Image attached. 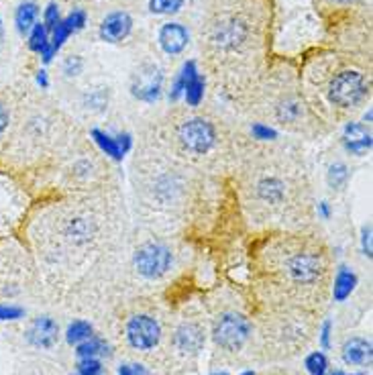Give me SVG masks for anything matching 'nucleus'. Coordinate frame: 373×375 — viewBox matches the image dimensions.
Returning a JSON list of instances; mask_svg holds the SVG:
<instances>
[{"label":"nucleus","mask_w":373,"mask_h":375,"mask_svg":"<svg viewBox=\"0 0 373 375\" xmlns=\"http://www.w3.org/2000/svg\"><path fill=\"white\" fill-rule=\"evenodd\" d=\"M349 175H351V172H349V168L345 163H341V161L333 163L327 172L328 186L333 188V190H342V188L347 186V182H349Z\"/></svg>","instance_id":"bb28decb"},{"label":"nucleus","mask_w":373,"mask_h":375,"mask_svg":"<svg viewBox=\"0 0 373 375\" xmlns=\"http://www.w3.org/2000/svg\"><path fill=\"white\" fill-rule=\"evenodd\" d=\"M173 343L184 353H196L204 344V330L194 322H186L175 330Z\"/></svg>","instance_id":"2eb2a0df"},{"label":"nucleus","mask_w":373,"mask_h":375,"mask_svg":"<svg viewBox=\"0 0 373 375\" xmlns=\"http://www.w3.org/2000/svg\"><path fill=\"white\" fill-rule=\"evenodd\" d=\"M361 251L367 259H372V224H365L361 229Z\"/></svg>","instance_id":"c9c22d12"},{"label":"nucleus","mask_w":373,"mask_h":375,"mask_svg":"<svg viewBox=\"0 0 373 375\" xmlns=\"http://www.w3.org/2000/svg\"><path fill=\"white\" fill-rule=\"evenodd\" d=\"M107 353H109V344L104 343L100 337H94V335L90 339H86L84 343L76 344L78 359H98Z\"/></svg>","instance_id":"b1692460"},{"label":"nucleus","mask_w":373,"mask_h":375,"mask_svg":"<svg viewBox=\"0 0 373 375\" xmlns=\"http://www.w3.org/2000/svg\"><path fill=\"white\" fill-rule=\"evenodd\" d=\"M35 82H37V86H41V90H47V88H49V76H47L45 70H39V72H37Z\"/></svg>","instance_id":"37998d69"},{"label":"nucleus","mask_w":373,"mask_h":375,"mask_svg":"<svg viewBox=\"0 0 373 375\" xmlns=\"http://www.w3.org/2000/svg\"><path fill=\"white\" fill-rule=\"evenodd\" d=\"M276 114H278V121L281 125L286 123H298L302 119V102L294 98V96H288V98H281L276 107Z\"/></svg>","instance_id":"4be33fe9"},{"label":"nucleus","mask_w":373,"mask_h":375,"mask_svg":"<svg viewBox=\"0 0 373 375\" xmlns=\"http://www.w3.org/2000/svg\"><path fill=\"white\" fill-rule=\"evenodd\" d=\"M124 337L129 344L137 351H151L156 349L159 339H161V327L156 318L139 314L129 318L126 327H124Z\"/></svg>","instance_id":"6e6552de"},{"label":"nucleus","mask_w":373,"mask_h":375,"mask_svg":"<svg viewBox=\"0 0 373 375\" xmlns=\"http://www.w3.org/2000/svg\"><path fill=\"white\" fill-rule=\"evenodd\" d=\"M25 316V310L16 304H0V320H18Z\"/></svg>","instance_id":"72a5a7b5"},{"label":"nucleus","mask_w":373,"mask_h":375,"mask_svg":"<svg viewBox=\"0 0 373 375\" xmlns=\"http://www.w3.org/2000/svg\"><path fill=\"white\" fill-rule=\"evenodd\" d=\"M241 375H255L253 371H245V374H241Z\"/></svg>","instance_id":"49530a36"},{"label":"nucleus","mask_w":373,"mask_h":375,"mask_svg":"<svg viewBox=\"0 0 373 375\" xmlns=\"http://www.w3.org/2000/svg\"><path fill=\"white\" fill-rule=\"evenodd\" d=\"M251 137L255 141H276L278 131L274 126L264 125V123H253L251 125Z\"/></svg>","instance_id":"2f4dec72"},{"label":"nucleus","mask_w":373,"mask_h":375,"mask_svg":"<svg viewBox=\"0 0 373 375\" xmlns=\"http://www.w3.org/2000/svg\"><path fill=\"white\" fill-rule=\"evenodd\" d=\"M157 41H159V47L163 49V53L180 55L186 51L188 43H190V33L182 23H166L157 33Z\"/></svg>","instance_id":"f8f14e48"},{"label":"nucleus","mask_w":373,"mask_h":375,"mask_svg":"<svg viewBox=\"0 0 373 375\" xmlns=\"http://www.w3.org/2000/svg\"><path fill=\"white\" fill-rule=\"evenodd\" d=\"M325 9H335V11H341V9H351L359 4V0H318Z\"/></svg>","instance_id":"e433bc0d"},{"label":"nucleus","mask_w":373,"mask_h":375,"mask_svg":"<svg viewBox=\"0 0 373 375\" xmlns=\"http://www.w3.org/2000/svg\"><path fill=\"white\" fill-rule=\"evenodd\" d=\"M342 361L347 365H367L372 363V343L365 339H351L342 344Z\"/></svg>","instance_id":"dca6fc26"},{"label":"nucleus","mask_w":373,"mask_h":375,"mask_svg":"<svg viewBox=\"0 0 373 375\" xmlns=\"http://www.w3.org/2000/svg\"><path fill=\"white\" fill-rule=\"evenodd\" d=\"M173 263L171 249L161 241H147L135 251V267L143 278L159 280L170 271Z\"/></svg>","instance_id":"39448f33"},{"label":"nucleus","mask_w":373,"mask_h":375,"mask_svg":"<svg viewBox=\"0 0 373 375\" xmlns=\"http://www.w3.org/2000/svg\"><path fill=\"white\" fill-rule=\"evenodd\" d=\"M353 375H361V374H353Z\"/></svg>","instance_id":"09e8293b"},{"label":"nucleus","mask_w":373,"mask_h":375,"mask_svg":"<svg viewBox=\"0 0 373 375\" xmlns=\"http://www.w3.org/2000/svg\"><path fill=\"white\" fill-rule=\"evenodd\" d=\"M163 92V72L156 63H143L131 78V94L147 104H153Z\"/></svg>","instance_id":"0eeeda50"},{"label":"nucleus","mask_w":373,"mask_h":375,"mask_svg":"<svg viewBox=\"0 0 373 375\" xmlns=\"http://www.w3.org/2000/svg\"><path fill=\"white\" fill-rule=\"evenodd\" d=\"M94 234V222L88 217H74V219L67 220V227H65V237L70 241H74L76 245L82 243H88Z\"/></svg>","instance_id":"6ab92c4d"},{"label":"nucleus","mask_w":373,"mask_h":375,"mask_svg":"<svg viewBox=\"0 0 373 375\" xmlns=\"http://www.w3.org/2000/svg\"><path fill=\"white\" fill-rule=\"evenodd\" d=\"M342 147L351 156H365L372 151V133L365 123H347L342 129Z\"/></svg>","instance_id":"4468645a"},{"label":"nucleus","mask_w":373,"mask_h":375,"mask_svg":"<svg viewBox=\"0 0 373 375\" xmlns=\"http://www.w3.org/2000/svg\"><path fill=\"white\" fill-rule=\"evenodd\" d=\"M372 119H373V112H372V109H369L365 114H363V123H367V125H369V123H372Z\"/></svg>","instance_id":"c03bdc74"},{"label":"nucleus","mask_w":373,"mask_h":375,"mask_svg":"<svg viewBox=\"0 0 373 375\" xmlns=\"http://www.w3.org/2000/svg\"><path fill=\"white\" fill-rule=\"evenodd\" d=\"M316 212H318V219L320 220H330V217H333V208H330V204L327 200L316 204Z\"/></svg>","instance_id":"ea45409f"},{"label":"nucleus","mask_w":373,"mask_h":375,"mask_svg":"<svg viewBox=\"0 0 373 375\" xmlns=\"http://www.w3.org/2000/svg\"><path fill=\"white\" fill-rule=\"evenodd\" d=\"M198 72H200V70H198V63L194 62V60H188V62L182 65V70L178 72L175 80L171 82V88H170V100L171 102H178V100L184 96L186 84L190 82V78H192L194 74H198Z\"/></svg>","instance_id":"412c9836"},{"label":"nucleus","mask_w":373,"mask_h":375,"mask_svg":"<svg viewBox=\"0 0 373 375\" xmlns=\"http://www.w3.org/2000/svg\"><path fill=\"white\" fill-rule=\"evenodd\" d=\"M94 335L92 325L86 322V320H74L67 330H65V341L70 344H80L84 343L86 339H90Z\"/></svg>","instance_id":"393cba45"},{"label":"nucleus","mask_w":373,"mask_h":375,"mask_svg":"<svg viewBox=\"0 0 373 375\" xmlns=\"http://www.w3.org/2000/svg\"><path fill=\"white\" fill-rule=\"evenodd\" d=\"M84 104L92 110H102L109 104V92H107L104 88H100V90H90V92L84 96Z\"/></svg>","instance_id":"c756f323"},{"label":"nucleus","mask_w":373,"mask_h":375,"mask_svg":"<svg viewBox=\"0 0 373 375\" xmlns=\"http://www.w3.org/2000/svg\"><path fill=\"white\" fill-rule=\"evenodd\" d=\"M357 273L349 267L341 266L337 276H335V286H333V298L337 302H345L347 298L353 294V290L357 288Z\"/></svg>","instance_id":"f3484780"},{"label":"nucleus","mask_w":373,"mask_h":375,"mask_svg":"<svg viewBox=\"0 0 373 375\" xmlns=\"http://www.w3.org/2000/svg\"><path fill=\"white\" fill-rule=\"evenodd\" d=\"M372 90L369 76L355 65H339L330 72L325 86L328 104L339 110H353L361 107Z\"/></svg>","instance_id":"f03ea898"},{"label":"nucleus","mask_w":373,"mask_h":375,"mask_svg":"<svg viewBox=\"0 0 373 375\" xmlns=\"http://www.w3.org/2000/svg\"><path fill=\"white\" fill-rule=\"evenodd\" d=\"M186 0H149V11L153 15H175L182 11Z\"/></svg>","instance_id":"cd10ccee"},{"label":"nucleus","mask_w":373,"mask_h":375,"mask_svg":"<svg viewBox=\"0 0 373 375\" xmlns=\"http://www.w3.org/2000/svg\"><path fill=\"white\" fill-rule=\"evenodd\" d=\"M60 21H62V13H60V6L55 4V2H49L45 6V11H43V25L47 27V31L51 33L58 25H60Z\"/></svg>","instance_id":"7c9ffc66"},{"label":"nucleus","mask_w":373,"mask_h":375,"mask_svg":"<svg viewBox=\"0 0 373 375\" xmlns=\"http://www.w3.org/2000/svg\"><path fill=\"white\" fill-rule=\"evenodd\" d=\"M37 16H39V6H37V2H33V0L21 2L15 13L16 31L21 33V35L31 31L33 25L37 23Z\"/></svg>","instance_id":"aec40b11"},{"label":"nucleus","mask_w":373,"mask_h":375,"mask_svg":"<svg viewBox=\"0 0 373 375\" xmlns=\"http://www.w3.org/2000/svg\"><path fill=\"white\" fill-rule=\"evenodd\" d=\"M330 330H333V325H330V320H327L325 325H323V330H320V343L325 349L330 347Z\"/></svg>","instance_id":"a19ab883"},{"label":"nucleus","mask_w":373,"mask_h":375,"mask_svg":"<svg viewBox=\"0 0 373 375\" xmlns=\"http://www.w3.org/2000/svg\"><path fill=\"white\" fill-rule=\"evenodd\" d=\"M178 141L188 153L206 156L217 147V126L204 116H190L178 126Z\"/></svg>","instance_id":"20e7f679"},{"label":"nucleus","mask_w":373,"mask_h":375,"mask_svg":"<svg viewBox=\"0 0 373 375\" xmlns=\"http://www.w3.org/2000/svg\"><path fill=\"white\" fill-rule=\"evenodd\" d=\"M286 194H288V188L286 182L281 180L280 175H261L255 180L253 184V198L264 206H281L286 200Z\"/></svg>","instance_id":"9d476101"},{"label":"nucleus","mask_w":373,"mask_h":375,"mask_svg":"<svg viewBox=\"0 0 373 375\" xmlns=\"http://www.w3.org/2000/svg\"><path fill=\"white\" fill-rule=\"evenodd\" d=\"M249 335H251L249 320L237 312H227L218 316L215 328H212L215 343L225 351H239L243 344L247 343Z\"/></svg>","instance_id":"423d86ee"},{"label":"nucleus","mask_w":373,"mask_h":375,"mask_svg":"<svg viewBox=\"0 0 373 375\" xmlns=\"http://www.w3.org/2000/svg\"><path fill=\"white\" fill-rule=\"evenodd\" d=\"M281 271L288 280L300 286H310L323 278L325 273V261L318 249L314 247H292L286 251L281 259Z\"/></svg>","instance_id":"7ed1b4c3"},{"label":"nucleus","mask_w":373,"mask_h":375,"mask_svg":"<svg viewBox=\"0 0 373 375\" xmlns=\"http://www.w3.org/2000/svg\"><path fill=\"white\" fill-rule=\"evenodd\" d=\"M76 375H102L100 359H80Z\"/></svg>","instance_id":"473e14b6"},{"label":"nucleus","mask_w":373,"mask_h":375,"mask_svg":"<svg viewBox=\"0 0 373 375\" xmlns=\"http://www.w3.org/2000/svg\"><path fill=\"white\" fill-rule=\"evenodd\" d=\"M49 43V31L43 23H35L33 29L29 31V39H27V45L31 49L33 53H41Z\"/></svg>","instance_id":"a878e982"},{"label":"nucleus","mask_w":373,"mask_h":375,"mask_svg":"<svg viewBox=\"0 0 373 375\" xmlns=\"http://www.w3.org/2000/svg\"><path fill=\"white\" fill-rule=\"evenodd\" d=\"M9 123H11V116H9V110L6 107L0 102V135L9 129Z\"/></svg>","instance_id":"79ce46f5"},{"label":"nucleus","mask_w":373,"mask_h":375,"mask_svg":"<svg viewBox=\"0 0 373 375\" xmlns=\"http://www.w3.org/2000/svg\"><path fill=\"white\" fill-rule=\"evenodd\" d=\"M212 375H231V374H227V371H222V374H212Z\"/></svg>","instance_id":"de8ad7c7"},{"label":"nucleus","mask_w":373,"mask_h":375,"mask_svg":"<svg viewBox=\"0 0 373 375\" xmlns=\"http://www.w3.org/2000/svg\"><path fill=\"white\" fill-rule=\"evenodd\" d=\"M304 365H306V369H308V374L310 375H327L328 371V361L325 357V353H312L306 357L304 361Z\"/></svg>","instance_id":"c85d7f7f"},{"label":"nucleus","mask_w":373,"mask_h":375,"mask_svg":"<svg viewBox=\"0 0 373 375\" xmlns=\"http://www.w3.org/2000/svg\"><path fill=\"white\" fill-rule=\"evenodd\" d=\"M133 31V16L126 11H114L104 16L98 27V37L107 43H121Z\"/></svg>","instance_id":"9b49d317"},{"label":"nucleus","mask_w":373,"mask_h":375,"mask_svg":"<svg viewBox=\"0 0 373 375\" xmlns=\"http://www.w3.org/2000/svg\"><path fill=\"white\" fill-rule=\"evenodd\" d=\"M119 375H149L147 369L143 365H137V363H126V365H121L119 367Z\"/></svg>","instance_id":"4c0bfd02"},{"label":"nucleus","mask_w":373,"mask_h":375,"mask_svg":"<svg viewBox=\"0 0 373 375\" xmlns=\"http://www.w3.org/2000/svg\"><path fill=\"white\" fill-rule=\"evenodd\" d=\"M204 94H206V78L198 72V74H194V76L190 78V82L186 84V90H184V96H182V98L186 100L188 107L196 109V107L202 104Z\"/></svg>","instance_id":"5701e85b"},{"label":"nucleus","mask_w":373,"mask_h":375,"mask_svg":"<svg viewBox=\"0 0 373 375\" xmlns=\"http://www.w3.org/2000/svg\"><path fill=\"white\" fill-rule=\"evenodd\" d=\"M327 375H345L342 371H333V374H327Z\"/></svg>","instance_id":"a18cd8bd"},{"label":"nucleus","mask_w":373,"mask_h":375,"mask_svg":"<svg viewBox=\"0 0 373 375\" xmlns=\"http://www.w3.org/2000/svg\"><path fill=\"white\" fill-rule=\"evenodd\" d=\"M261 37L264 21L261 13L253 9V2H222L204 25L202 49L217 67H227L255 53Z\"/></svg>","instance_id":"f257e3e1"},{"label":"nucleus","mask_w":373,"mask_h":375,"mask_svg":"<svg viewBox=\"0 0 373 375\" xmlns=\"http://www.w3.org/2000/svg\"><path fill=\"white\" fill-rule=\"evenodd\" d=\"M117 141H119V145H121V149H123V153L126 156L131 149H133V145H135V141H133V135L131 133H119V135H114Z\"/></svg>","instance_id":"58836bf2"},{"label":"nucleus","mask_w":373,"mask_h":375,"mask_svg":"<svg viewBox=\"0 0 373 375\" xmlns=\"http://www.w3.org/2000/svg\"><path fill=\"white\" fill-rule=\"evenodd\" d=\"M82 67H84V60L80 55H70L63 62V74L65 76H78L80 72H82Z\"/></svg>","instance_id":"f704fd0d"},{"label":"nucleus","mask_w":373,"mask_h":375,"mask_svg":"<svg viewBox=\"0 0 373 375\" xmlns=\"http://www.w3.org/2000/svg\"><path fill=\"white\" fill-rule=\"evenodd\" d=\"M58 335H60L58 322L49 316H39L33 320L27 330V341L37 349H51L58 343Z\"/></svg>","instance_id":"ddd939ff"},{"label":"nucleus","mask_w":373,"mask_h":375,"mask_svg":"<svg viewBox=\"0 0 373 375\" xmlns=\"http://www.w3.org/2000/svg\"><path fill=\"white\" fill-rule=\"evenodd\" d=\"M86 21H88V16H86V11H82V9H74L67 16H62L60 25L49 33V43H47V47L39 53V55L43 58V63L53 62V58L58 55V51L62 49L63 43H65L74 33L82 31V29L86 27Z\"/></svg>","instance_id":"1a4fd4ad"},{"label":"nucleus","mask_w":373,"mask_h":375,"mask_svg":"<svg viewBox=\"0 0 373 375\" xmlns=\"http://www.w3.org/2000/svg\"><path fill=\"white\" fill-rule=\"evenodd\" d=\"M90 137H92V141L98 145V149H100L104 156L110 157V159H112V161H117V163H121V161H123L124 153L114 135H110V133L102 131V129H92Z\"/></svg>","instance_id":"a211bd4d"}]
</instances>
